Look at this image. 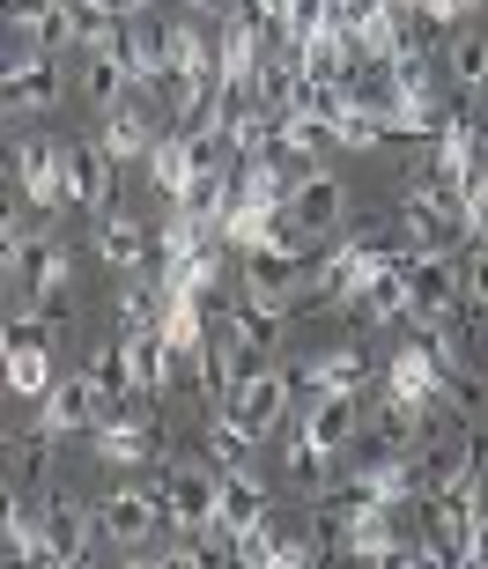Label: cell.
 <instances>
[{
	"label": "cell",
	"instance_id": "cell-1",
	"mask_svg": "<svg viewBox=\"0 0 488 569\" xmlns=\"http://www.w3.org/2000/svg\"><path fill=\"white\" fill-rule=\"evenodd\" d=\"M163 526H170L163 488L119 481V488H104V503H97V532H104L111 548H149V540H156Z\"/></svg>",
	"mask_w": 488,
	"mask_h": 569
},
{
	"label": "cell",
	"instance_id": "cell-2",
	"mask_svg": "<svg viewBox=\"0 0 488 569\" xmlns=\"http://www.w3.org/2000/svg\"><path fill=\"white\" fill-rule=\"evenodd\" d=\"M8 281H16V289H30V318H38L44 333H52V326L67 318V281H74V252H67L60 237H38V244L22 252V267H16Z\"/></svg>",
	"mask_w": 488,
	"mask_h": 569
},
{
	"label": "cell",
	"instance_id": "cell-3",
	"mask_svg": "<svg viewBox=\"0 0 488 569\" xmlns=\"http://www.w3.org/2000/svg\"><path fill=\"white\" fill-rule=\"evenodd\" d=\"M459 296H467V267H451L445 252L415 259V274H407V318H415L422 333H445V318H451Z\"/></svg>",
	"mask_w": 488,
	"mask_h": 569
},
{
	"label": "cell",
	"instance_id": "cell-4",
	"mask_svg": "<svg viewBox=\"0 0 488 569\" xmlns=\"http://www.w3.org/2000/svg\"><path fill=\"white\" fill-rule=\"evenodd\" d=\"M16 192L30 200L38 214H60V208H74V192H67V148H52V141H16Z\"/></svg>",
	"mask_w": 488,
	"mask_h": 569
},
{
	"label": "cell",
	"instance_id": "cell-5",
	"mask_svg": "<svg viewBox=\"0 0 488 569\" xmlns=\"http://www.w3.org/2000/svg\"><path fill=\"white\" fill-rule=\"evenodd\" d=\"M163 503H170V526L178 532H200V540H208L215 510H222V466H170Z\"/></svg>",
	"mask_w": 488,
	"mask_h": 569
},
{
	"label": "cell",
	"instance_id": "cell-6",
	"mask_svg": "<svg viewBox=\"0 0 488 569\" xmlns=\"http://www.w3.org/2000/svg\"><path fill=\"white\" fill-rule=\"evenodd\" d=\"M481 481H467V488H437L429 496V540L445 548V562H467V548H474V532H481Z\"/></svg>",
	"mask_w": 488,
	"mask_h": 569
},
{
	"label": "cell",
	"instance_id": "cell-7",
	"mask_svg": "<svg viewBox=\"0 0 488 569\" xmlns=\"http://www.w3.org/2000/svg\"><path fill=\"white\" fill-rule=\"evenodd\" d=\"M303 289V259L289 237H275V244H252L245 252V296H259V303H275V311H289Z\"/></svg>",
	"mask_w": 488,
	"mask_h": 569
},
{
	"label": "cell",
	"instance_id": "cell-8",
	"mask_svg": "<svg viewBox=\"0 0 488 569\" xmlns=\"http://www.w3.org/2000/svg\"><path fill=\"white\" fill-rule=\"evenodd\" d=\"M289 400H297V370H275V362L245 370V378H237V392H230V407L259 429V437L289 422Z\"/></svg>",
	"mask_w": 488,
	"mask_h": 569
},
{
	"label": "cell",
	"instance_id": "cell-9",
	"mask_svg": "<svg viewBox=\"0 0 488 569\" xmlns=\"http://www.w3.org/2000/svg\"><path fill=\"white\" fill-rule=\"evenodd\" d=\"M52 348H44V326H30V318H8V392L16 400H44L52 392Z\"/></svg>",
	"mask_w": 488,
	"mask_h": 569
},
{
	"label": "cell",
	"instance_id": "cell-10",
	"mask_svg": "<svg viewBox=\"0 0 488 569\" xmlns=\"http://www.w3.org/2000/svg\"><path fill=\"white\" fill-rule=\"evenodd\" d=\"M97 422H104V392L89 385V370L82 378H60L38 400V437H74V429H97Z\"/></svg>",
	"mask_w": 488,
	"mask_h": 569
},
{
	"label": "cell",
	"instance_id": "cell-11",
	"mask_svg": "<svg viewBox=\"0 0 488 569\" xmlns=\"http://www.w3.org/2000/svg\"><path fill=\"white\" fill-rule=\"evenodd\" d=\"M340 214H348V186H340L333 170H303L297 186H289V222H297V237L340 230Z\"/></svg>",
	"mask_w": 488,
	"mask_h": 569
},
{
	"label": "cell",
	"instance_id": "cell-12",
	"mask_svg": "<svg viewBox=\"0 0 488 569\" xmlns=\"http://www.w3.org/2000/svg\"><path fill=\"white\" fill-rule=\"evenodd\" d=\"M252 526H267V488H259L245 466H230V473H222V510H215L208 540H215V548H237Z\"/></svg>",
	"mask_w": 488,
	"mask_h": 569
},
{
	"label": "cell",
	"instance_id": "cell-13",
	"mask_svg": "<svg viewBox=\"0 0 488 569\" xmlns=\"http://www.w3.org/2000/svg\"><path fill=\"white\" fill-rule=\"evenodd\" d=\"M8 111H52L60 104V60H52V52H44V44H30V52H16V60H8Z\"/></svg>",
	"mask_w": 488,
	"mask_h": 569
},
{
	"label": "cell",
	"instance_id": "cell-14",
	"mask_svg": "<svg viewBox=\"0 0 488 569\" xmlns=\"http://www.w3.org/2000/svg\"><path fill=\"white\" fill-rule=\"evenodd\" d=\"M38 518H44V540H52L44 562H82L89 555V532H97V510L89 503H74L67 488H52V496L38 503Z\"/></svg>",
	"mask_w": 488,
	"mask_h": 569
},
{
	"label": "cell",
	"instance_id": "cell-15",
	"mask_svg": "<svg viewBox=\"0 0 488 569\" xmlns=\"http://www.w3.org/2000/svg\"><path fill=\"white\" fill-rule=\"evenodd\" d=\"M378 259H385V244H378V237H348L340 252H326V267L311 274V289H319L326 303H348V296L362 289V274H370Z\"/></svg>",
	"mask_w": 488,
	"mask_h": 569
},
{
	"label": "cell",
	"instance_id": "cell-16",
	"mask_svg": "<svg viewBox=\"0 0 488 569\" xmlns=\"http://www.w3.org/2000/svg\"><path fill=\"white\" fill-rule=\"evenodd\" d=\"M348 318H362V326H385V318H407V274L392 267V259H378L370 274H362V289L340 303Z\"/></svg>",
	"mask_w": 488,
	"mask_h": 569
},
{
	"label": "cell",
	"instance_id": "cell-17",
	"mask_svg": "<svg viewBox=\"0 0 488 569\" xmlns=\"http://www.w3.org/2000/svg\"><path fill=\"white\" fill-rule=\"evenodd\" d=\"M111 156H104V141H74L67 148V192H74V208H97L104 214L111 208Z\"/></svg>",
	"mask_w": 488,
	"mask_h": 569
},
{
	"label": "cell",
	"instance_id": "cell-18",
	"mask_svg": "<svg viewBox=\"0 0 488 569\" xmlns=\"http://www.w3.org/2000/svg\"><path fill=\"white\" fill-rule=\"evenodd\" d=\"M119 348H127L133 392H163V385L178 378V370H186V362H178V348H170V340H163V326H149V333H127V340H119Z\"/></svg>",
	"mask_w": 488,
	"mask_h": 569
},
{
	"label": "cell",
	"instance_id": "cell-19",
	"mask_svg": "<svg viewBox=\"0 0 488 569\" xmlns=\"http://www.w3.org/2000/svg\"><path fill=\"white\" fill-rule=\"evenodd\" d=\"M362 385H370V356H362V348H333V356L297 370V392H311V400H326V392H362Z\"/></svg>",
	"mask_w": 488,
	"mask_h": 569
},
{
	"label": "cell",
	"instance_id": "cell-20",
	"mask_svg": "<svg viewBox=\"0 0 488 569\" xmlns=\"http://www.w3.org/2000/svg\"><path fill=\"white\" fill-rule=\"evenodd\" d=\"M97 141H104L111 163H149V148L163 141V133H149V111L111 104V111H104V133H97Z\"/></svg>",
	"mask_w": 488,
	"mask_h": 569
},
{
	"label": "cell",
	"instance_id": "cell-21",
	"mask_svg": "<svg viewBox=\"0 0 488 569\" xmlns=\"http://www.w3.org/2000/svg\"><path fill=\"white\" fill-rule=\"evenodd\" d=\"M89 451L111 466H141V459H156V429H141L133 415H111V422L89 429Z\"/></svg>",
	"mask_w": 488,
	"mask_h": 569
},
{
	"label": "cell",
	"instance_id": "cell-22",
	"mask_svg": "<svg viewBox=\"0 0 488 569\" xmlns=\"http://www.w3.org/2000/svg\"><path fill=\"white\" fill-rule=\"evenodd\" d=\"M119 60L133 67V82H141V89H156V82H163V22H156V16H127Z\"/></svg>",
	"mask_w": 488,
	"mask_h": 569
},
{
	"label": "cell",
	"instance_id": "cell-23",
	"mask_svg": "<svg viewBox=\"0 0 488 569\" xmlns=\"http://www.w3.org/2000/svg\"><path fill=\"white\" fill-rule=\"evenodd\" d=\"M252 451H259V429L222 400V407H215V422H208V459L230 473V466H252Z\"/></svg>",
	"mask_w": 488,
	"mask_h": 569
},
{
	"label": "cell",
	"instance_id": "cell-24",
	"mask_svg": "<svg viewBox=\"0 0 488 569\" xmlns=\"http://www.w3.org/2000/svg\"><path fill=\"white\" fill-rule=\"evenodd\" d=\"M192 170H200V163H192V127H170L163 141L149 148V178H156V192H170V200H178V192L192 186Z\"/></svg>",
	"mask_w": 488,
	"mask_h": 569
},
{
	"label": "cell",
	"instance_id": "cell-25",
	"mask_svg": "<svg viewBox=\"0 0 488 569\" xmlns=\"http://www.w3.org/2000/svg\"><path fill=\"white\" fill-rule=\"evenodd\" d=\"M97 259L119 267V274H133V267L149 259V230H141L133 214H104V230H97Z\"/></svg>",
	"mask_w": 488,
	"mask_h": 569
},
{
	"label": "cell",
	"instance_id": "cell-26",
	"mask_svg": "<svg viewBox=\"0 0 488 569\" xmlns=\"http://www.w3.org/2000/svg\"><path fill=\"white\" fill-rule=\"evenodd\" d=\"M445 82L459 89V97H481V89H488V38L459 30V38L445 44Z\"/></svg>",
	"mask_w": 488,
	"mask_h": 569
},
{
	"label": "cell",
	"instance_id": "cell-27",
	"mask_svg": "<svg viewBox=\"0 0 488 569\" xmlns=\"http://www.w3.org/2000/svg\"><path fill=\"white\" fill-rule=\"evenodd\" d=\"M303 429H311L326 451H348V437H356V392H326V400H311Z\"/></svg>",
	"mask_w": 488,
	"mask_h": 569
},
{
	"label": "cell",
	"instance_id": "cell-28",
	"mask_svg": "<svg viewBox=\"0 0 488 569\" xmlns=\"http://www.w3.org/2000/svg\"><path fill=\"white\" fill-rule=\"evenodd\" d=\"M356 488H362V496H378V503L392 510V503H407L422 481H415V459H385V466H362Z\"/></svg>",
	"mask_w": 488,
	"mask_h": 569
},
{
	"label": "cell",
	"instance_id": "cell-29",
	"mask_svg": "<svg viewBox=\"0 0 488 569\" xmlns=\"http://www.w3.org/2000/svg\"><path fill=\"white\" fill-rule=\"evenodd\" d=\"M8 562H44L52 555V540H44V518L38 510H22V503H8Z\"/></svg>",
	"mask_w": 488,
	"mask_h": 569
},
{
	"label": "cell",
	"instance_id": "cell-30",
	"mask_svg": "<svg viewBox=\"0 0 488 569\" xmlns=\"http://www.w3.org/2000/svg\"><path fill=\"white\" fill-rule=\"evenodd\" d=\"M163 311H170V289H163V281H149V289L133 281V289L119 296V326H127V333H149V326H163Z\"/></svg>",
	"mask_w": 488,
	"mask_h": 569
},
{
	"label": "cell",
	"instance_id": "cell-31",
	"mask_svg": "<svg viewBox=\"0 0 488 569\" xmlns=\"http://www.w3.org/2000/svg\"><path fill=\"white\" fill-rule=\"evenodd\" d=\"M281 459H289V473H297V481L319 488V481H326V466H333V451H326V443L297 422V429H289V451H281Z\"/></svg>",
	"mask_w": 488,
	"mask_h": 569
},
{
	"label": "cell",
	"instance_id": "cell-32",
	"mask_svg": "<svg viewBox=\"0 0 488 569\" xmlns=\"http://www.w3.org/2000/svg\"><path fill=\"white\" fill-rule=\"evenodd\" d=\"M89 385H97V392H104V400H127V392H133L127 348H97V356H89Z\"/></svg>",
	"mask_w": 488,
	"mask_h": 569
},
{
	"label": "cell",
	"instance_id": "cell-33",
	"mask_svg": "<svg viewBox=\"0 0 488 569\" xmlns=\"http://www.w3.org/2000/svg\"><path fill=\"white\" fill-rule=\"evenodd\" d=\"M378 133H385V119H378V111H348V119H340V127H333V148H370V141H378Z\"/></svg>",
	"mask_w": 488,
	"mask_h": 569
},
{
	"label": "cell",
	"instance_id": "cell-34",
	"mask_svg": "<svg viewBox=\"0 0 488 569\" xmlns=\"http://www.w3.org/2000/svg\"><path fill=\"white\" fill-rule=\"evenodd\" d=\"M467 303L488 311V244H467Z\"/></svg>",
	"mask_w": 488,
	"mask_h": 569
},
{
	"label": "cell",
	"instance_id": "cell-35",
	"mask_svg": "<svg viewBox=\"0 0 488 569\" xmlns=\"http://www.w3.org/2000/svg\"><path fill=\"white\" fill-rule=\"evenodd\" d=\"M311 555H319L311 540H289V532H281V548H275V569H303Z\"/></svg>",
	"mask_w": 488,
	"mask_h": 569
},
{
	"label": "cell",
	"instance_id": "cell-36",
	"mask_svg": "<svg viewBox=\"0 0 488 569\" xmlns=\"http://www.w3.org/2000/svg\"><path fill=\"white\" fill-rule=\"evenodd\" d=\"M429 16H445V22H467V16H481L488 0H422Z\"/></svg>",
	"mask_w": 488,
	"mask_h": 569
},
{
	"label": "cell",
	"instance_id": "cell-37",
	"mask_svg": "<svg viewBox=\"0 0 488 569\" xmlns=\"http://www.w3.org/2000/svg\"><path fill=\"white\" fill-rule=\"evenodd\" d=\"M467 562H474V569H488V518H481V532H474V548H467Z\"/></svg>",
	"mask_w": 488,
	"mask_h": 569
},
{
	"label": "cell",
	"instance_id": "cell-38",
	"mask_svg": "<svg viewBox=\"0 0 488 569\" xmlns=\"http://www.w3.org/2000/svg\"><path fill=\"white\" fill-rule=\"evenodd\" d=\"M192 16H222V8H230V0H186Z\"/></svg>",
	"mask_w": 488,
	"mask_h": 569
},
{
	"label": "cell",
	"instance_id": "cell-39",
	"mask_svg": "<svg viewBox=\"0 0 488 569\" xmlns=\"http://www.w3.org/2000/svg\"><path fill=\"white\" fill-rule=\"evenodd\" d=\"M111 8H119V16H149L156 0H111Z\"/></svg>",
	"mask_w": 488,
	"mask_h": 569
},
{
	"label": "cell",
	"instance_id": "cell-40",
	"mask_svg": "<svg viewBox=\"0 0 488 569\" xmlns=\"http://www.w3.org/2000/svg\"><path fill=\"white\" fill-rule=\"evenodd\" d=\"M474 443H481V466H488V429H481V437H474Z\"/></svg>",
	"mask_w": 488,
	"mask_h": 569
},
{
	"label": "cell",
	"instance_id": "cell-41",
	"mask_svg": "<svg viewBox=\"0 0 488 569\" xmlns=\"http://www.w3.org/2000/svg\"><path fill=\"white\" fill-rule=\"evenodd\" d=\"M481 156H488V133H481Z\"/></svg>",
	"mask_w": 488,
	"mask_h": 569
}]
</instances>
